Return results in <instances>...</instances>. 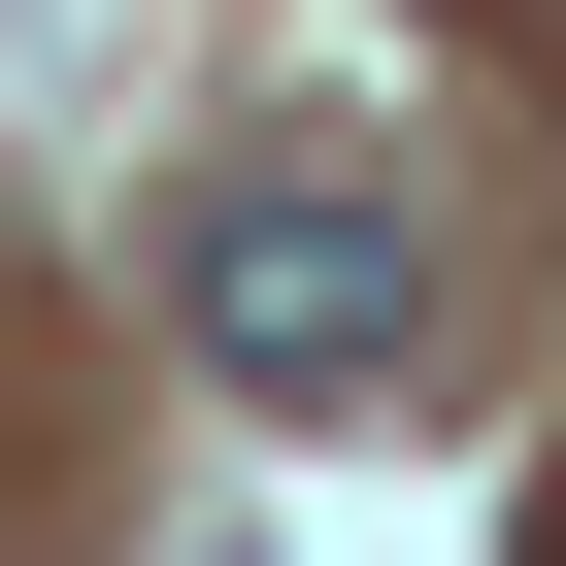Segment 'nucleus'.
<instances>
[{
	"label": "nucleus",
	"instance_id": "nucleus-1",
	"mask_svg": "<svg viewBox=\"0 0 566 566\" xmlns=\"http://www.w3.org/2000/svg\"><path fill=\"white\" fill-rule=\"evenodd\" d=\"M167 334H200V400H301V433L433 400V200L400 167H200L167 200Z\"/></svg>",
	"mask_w": 566,
	"mask_h": 566
}]
</instances>
